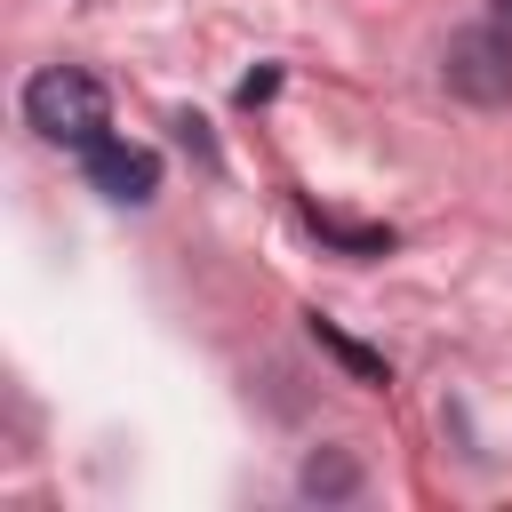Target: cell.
Returning <instances> with one entry per match:
<instances>
[{
    "instance_id": "obj_1",
    "label": "cell",
    "mask_w": 512,
    "mask_h": 512,
    "mask_svg": "<svg viewBox=\"0 0 512 512\" xmlns=\"http://www.w3.org/2000/svg\"><path fill=\"white\" fill-rule=\"evenodd\" d=\"M104 80H88L80 64H48V72H32L24 80V128L32 136H48V144H96L104 136Z\"/></svg>"
},
{
    "instance_id": "obj_2",
    "label": "cell",
    "mask_w": 512,
    "mask_h": 512,
    "mask_svg": "<svg viewBox=\"0 0 512 512\" xmlns=\"http://www.w3.org/2000/svg\"><path fill=\"white\" fill-rule=\"evenodd\" d=\"M440 80L464 104H512V24H472L440 48Z\"/></svg>"
},
{
    "instance_id": "obj_3",
    "label": "cell",
    "mask_w": 512,
    "mask_h": 512,
    "mask_svg": "<svg viewBox=\"0 0 512 512\" xmlns=\"http://www.w3.org/2000/svg\"><path fill=\"white\" fill-rule=\"evenodd\" d=\"M88 184H96L104 200H120V208H144V200L160 192V160H152L144 144H128V136H96V144H88Z\"/></svg>"
},
{
    "instance_id": "obj_4",
    "label": "cell",
    "mask_w": 512,
    "mask_h": 512,
    "mask_svg": "<svg viewBox=\"0 0 512 512\" xmlns=\"http://www.w3.org/2000/svg\"><path fill=\"white\" fill-rule=\"evenodd\" d=\"M304 328H312V344H320V352H336V360H344V368H352L360 384H392V376H384V360H376L368 344H352V336H344L336 320H320V312H304Z\"/></svg>"
},
{
    "instance_id": "obj_5",
    "label": "cell",
    "mask_w": 512,
    "mask_h": 512,
    "mask_svg": "<svg viewBox=\"0 0 512 512\" xmlns=\"http://www.w3.org/2000/svg\"><path fill=\"white\" fill-rule=\"evenodd\" d=\"M304 216H312V232H320V240H336L344 256H384V248H392V232H384V224H344V216H328V208H304Z\"/></svg>"
},
{
    "instance_id": "obj_6",
    "label": "cell",
    "mask_w": 512,
    "mask_h": 512,
    "mask_svg": "<svg viewBox=\"0 0 512 512\" xmlns=\"http://www.w3.org/2000/svg\"><path fill=\"white\" fill-rule=\"evenodd\" d=\"M304 488H312V496H344V488H352V464H344V456H312V464H304Z\"/></svg>"
},
{
    "instance_id": "obj_7",
    "label": "cell",
    "mask_w": 512,
    "mask_h": 512,
    "mask_svg": "<svg viewBox=\"0 0 512 512\" xmlns=\"http://www.w3.org/2000/svg\"><path fill=\"white\" fill-rule=\"evenodd\" d=\"M488 8H496V16H504V24H512V0H488Z\"/></svg>"
}]
</instances>
